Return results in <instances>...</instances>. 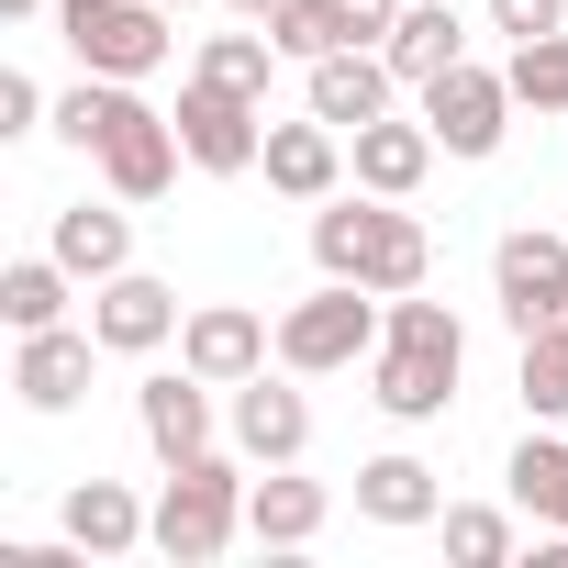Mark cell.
I'll return each mask as SVG.
<instances>
[{"mask_svg":"<svg viewBox=\"0 0 568 568\" xmlns=\"http://www.w3.org/2000/svg\"><path fill=\"white\" fill-rule=\"evenodd\" d=\"M57 134L79 145V156H101V179L123 190V201H156L168 179H179V112H145L134 101V79H79L68 101H57Z\"/></svg>","mask_w":568,"mask_h":568,"instance_id":"obj_1","label":"cell"},{"mask_svg":"<svg viewBox=\"0 0 568 568\" xmlns=\"http://www.w3.org/2000/svg\"><path fill=\"white\" fill-rule=\"evenodd\" d=\"M457 368H468V335H457V313L402 291V302H390V324H379V368H368L379 413H390V424H435V413L457 402Z\"/></svg>","mask_w":568,"mask_h":568,"instance_id":"obj_2","label":"cell"},{"mask_svg":"<svg viewBox=\"0 0 568 568\" xmlns=\"http://www.w3.org/2000/svg\"><path fill=\"white\" fill-rule=\"evenodd\" d=\"M313 256H324V278H368L379 302L424 291V267H435L424 223H413V212H390L379 190H368V201H335V212H313Z\"/></svg>","mask_w":568,"mask_h":568,"instance_id":"obj_3","label":"cell"},{"mask_svg":"<svg viewBox=\"0 0 568 568\" xmlns=\"http://www.w3.org/2000/svg\"><path fill=\"white\" fill-rule=\"evenodd\" d=\"M234 535H245V468H234V457H212V446H201V457H179V468H168V490H156V546H168L179 568H212Z\"/></svg>","mask_w":568,"mask_h":568,"instance_id":"obj_4","label":"cell"},{"mask_svg":"<svg viewBox=\"0 0 568 568\" xmlns=\"http://www.w3.org/2000/svg\"><path fill=\"white\" fill-rule=\"evenodd\" d=\"M57 34H68V57L90 68V79H145V68H168V0H57Z\"/></svg>","mask_w":568,"mask_h":568,"instance_id":"obj_5","label":"cell"},{"mask_svg":"<svg viewBox=\"0 0 568 568\" xmlns=\"http://www.w3.org/2000/svg\"><path fill=\"white\" fill-rule=\"evenodd\" d=\"M368 302H379L368 278H324L313 302H291V313H278V368H291V379L357 368V357L379 346V313H368Z\"/></svg>","mask_w":568,"mask_h":568,"instance_id":"obj_6","label":"cell"},{"mask_svg":"<svg viewBox=\"0 0 568 568\" xmlns=\"http://www.w3.org/2000/svg\"><path fill=\"white\" fill-rule=\"evenodd\" d=\"M179 145H190V168L234 179V168L267 156V112H256L245 90H223V79H190V90H179Z\"/></svg>","mask_w":568,"mask_h":568,"instance_id":"obj_7","label":"cell"},{"mask_svg":"<svg viewBox=\"0 0 568 568\" xmlns=\"http://www.w3.org/2000/svg\"><path fill=\"white\" fill-rule=\"evenodd\" d=\"M490 291H501V313H513V335H535V324H557L568 313V245L557 234H501L490 245Z\"/></svg>","mask_w":568,"mask_h":568,"instance_id":"obj_8","label":"cell"},{"mask_svg":"<svg viewBox=\"0 0 568 568\" xmlns=\"http://www.w3.org/2000/svg\"><path fill=\"white\" fill-rule=\"evenodd\" d=\"M501 112H513V79H490V68H446V79H424V123H435V145L446 156H490L501 145Z\"/></svg>","mask_w":568,"mask_h":568,"instance_id":"obj_9","label":"cell"},{"mask_svg":"<svg viewBox=\"0 0 568 568\" xmlns=\"http://www.w3.org/2000/svg\"><path fill=\"white\" fill-rule=\"evenodd\" d=\"M267 346H278V335H267L256 313H234V302H212V313H190V324H179V368H201L212 390L256 379V368H267Z\"/></svg>","mask_w":568,"mask_h":568,"instance_id":"obj_10","label":"cell"},{"mask_svg":"<svg viewBox=\"0 0 568 568\" xmlns=\"http://www.w3.org/2000/svg\"><path fill=\"white\" fill-rule=\"evenodd\" d=\"M90 335H101L112 357H145V346H168V335H179V291H168V278H145V267H123V278H101Z\"/></svg>","mask_w":568,"mask_h":568,"instance_id":"obj_11","label":"cell"},{"mask_svg":"<svg viewBox=\"0 0 568 568\" xmlns=\"http://www.w3.org/2000/svg\"><path fill=\"white\" fill-rule=\"evenodd\" d=\"M134 413H145V446H156L168 468L212 446V379H201V368H156V379L134 390Z\"/></svg>","mask_w":568,"mask_h":568,"instance_id":"obj_12","label":"cell"},{"mask_svg":"<svg viewBox=\"0 0 568 568\" xmlns=\"http://www.w3.org/2000/svg\"><path fill=\"white\" fill-rule=\"evenodd\" d=\"M390 57H368V45H335V57H313V112L335 123V134H357V123H379L390 112Z\"/></svg>","mask_w":568,"mask_h":568,"instance_id":"obj_13","label":"cell"},{"mask_svg":"<svg viewBox=\"0 0 568 568\" xmlns=\"http://www.w3.org/2000/svg\"><path fill=\"white\" fill-rule=\"evenodd\" d=\"M234 446H245V457H267V468H291V457L313 446L302 390H278L267 368H256V379H234Z\"/></svg>","mask_w":568,"mask_h":568,"instance_id":"obj_14","label":"cell"},{"mask_svg":"<svg viewBox=\"0 0 568 568\" xmlns=\"http://www.w3.org/2000/svg\"><path fill=\"white\" fill-rule=\"evenodd\" d=\"M267 190H291V201H335V179H346V156H335V123L313 112V123H267Z\"/></svg>","mask_w":568,"mask_h":568,"instance_id":"obj_15","label":"cell"},{"mask_svg":"<svg viewBox=\"0 0 568 568\" xmlns=\"http://www.w3.org/2000/svg\"><path fill=\"white\" fill-rule=\"evenodd\" d=\"M424 168H435V123H357V190H379V201H413L424 190Z\"/></svg>","mask_w":568,"mask_h":568,"instance_id":"obj_16","label":"cell"},{"mask_svg":"<svg viewBox=\"0 0 568 568\" xmlns=\"http://www.w3.org/2000/svg\"><path fill=\"white\" fill-rule=\"evenodd\" d=\"M90 346H101V335H68V324L23 335V357H12V390H23L34 413H68V402L90 390Z\"/></svg>","mask_w":568,"mask_h":568,"instance_id":"obj_17","label":"cell"},{"mask_svg":"<svg viewBox=\"0 0 568 568\" xmlns=\"http://www.w3.org/2000/svg\"><path fill=\"white\" fill-rule=\"evenodd\" d=\"M457 45H468V34H457V12H446V0H402V23L379 34L390 79H413V90H424V79H446V68H457Z\"/></svg>","mask_w":568,"mask_h":568,"instance_id":"obj_18","label":"cell"},{"mask_svg":"<svg viewBox=\"0 0 568 568\" xmlns=\"http://www.w3.org/2000/svg\"><path fill=\"white\" fill-rule=\"evenodd\" d=\"M68 535H79V557H134L156 535V513H134V490H112V479H79L68 490Z\"/></svg>","mask_w":568,"mask_h":568,"instance_id":"obj_19","label":"cell"},{"mask_svg":"<svg viewBox=\"0 0 568 568\" xmlns=\"http://www.w3.org/2000/svg\"><path fill=\"white\" fill-rule=\"evenodd\" d=\"M357 513H368V524H435L446 490H435L424 457H368V468H357Z\"/></svg>","mask_w":568,"mask_h":568,"instance_id":"obj_20","label":"cell"},{"mask_svg":"<svg viewBox=\"0 0 568 568\" xmlns=\"http://www.w3.org/2000/svg\"><path fill=\"white\" fill-rule=\"evenodd\" d=\"M245 535H256V546H313V535H324V490L267 468V479L245 490Z\"/></svg>","mask_w":568,"mask_h":568,"instance_id":"obj_21","label":"cell"},{"mask_svg":"<svg viewBox=\"0 0 568 568\" xmlns=\"http://www.w3.org/2000/svg\"><path fill=\"white\" fill-rule=\"evenodd\" d=\"M0 324H12V335L68 324V256H23V267H0Z\"/></svg>","mask_w":568,"mask_h":568,"instance_id":"obj_22","label":"cell"},{"mask_svg":"<svg viewBox=\"0 0 568 568\" xmlns=\"http://www.w3.org/2000/svg\"><path fill=\"white\" fill-rule=\"evenodd\" d=\"M57 256H68V278H123V256H134V234H123V212H57Z\"/></svg>","mask_w":568,"mask_h":568,"instance_id":"obj_23","label":"cell"},{"mask_svg":"<svg viewBox=\"0 0 568 568\" xmlns=\"http://www.w3.org/2000/svg\"><path fill=\"white\" fill-rule=\"evenodd\" d=\"M513 501H524L535 524H557V535H568V446L524 435V446H513Z\"/></svg>","mask_w":568,"mask_h":568,"instance_id":"obj_24","label":"cell"},{"mask_svg":"<svg viewBox=\"0 0 568 568\" xmlns=\"http://www.w3.org/2000/svg\"><path fill=\"white\" fill-rule=\"evenodd\" d=\"M501 79H513V101H535V112H568V23H557V34H524Z\"/></svg>","mask_w":568,"mask_h":568,"instance_id":"obj_25","label":"cell"},{"mask_svg":"<svg viewBox=\"0 0 568 568\" xmlns=\"http://www.w3.org/2000/svg\"><path fill=\"white\" fill-rule=\"evenodd\" d=\"M267 34H278V57H335V45H357L346 34V12H335V0H278V12H267Z\"/></svg>","mask_w":568,"mask_h":568,"instance_id":"obj_26","label":"cell"},{"mask_svg":"<svg viewBox=\"0 0 568 568\" xmlns=\"http://www.w3.org/2000/svg\"><path fill=\"white\" fill-rule=\"evenodd\" d=\"M267 68H278V34H212L190 79H223V90H245V101H267Z\"/></svg>","mask_w":568,"mask_h":568,"instance_id":"obj_27","label":"cell"},{"mask_svg":"<svg viewBox=\"0 0 568 568\" xmlns=\"http://www.w3.org/2000/svg\"><path fill=\"white\" fill-rule=\"evenodd\" d=\"M524 413H568V313L524 335Z\"/></svg>","mask_w":568,"mask_h":568,"instance_id":"obj_28","label":"cell"},{"mask_svg":"<svg viewBox=\"0 0 568 568\" xmlns=\"http://www.w3.org/2000/svg\"><path fill=\"white\" fill-rule=\"evenodd\" d=\"M446 557H457V568H501V557H513V524L479 513V501H457V513H446Z\"/></svg>","mask_w":568,"mask_h":568,"instance_id":"obj_29","label":"cell"},{"mask_svg":"<svg viewBox=\"0 0 568 568\" xmlns=\"http://www.w3.org/2000/svg\"><path fill=\"white\" fill-rule=\"evenodd\" d=\"M490 23L524 45V34H557V23H568V0H490Z\"/></svg>","mask_w":568,"mask_h":568,"instance_id":"obj_30","label":"cell"},{"mask_svg":"<svg viewBox=\"0 0 568 568\" xmlns=\"http://www.w3.org/2000/svg\"><path fill=\"white\" fill-rule=\"evenodd\" d=\"M34 123H45V90L23 68H0V134H34Z\"/></svg>","mask_w":568,"mask_h":568,"instance_id":"obj_31","label":"cell"},{"mask_svg":"<svg viewBox=\"0 0 568 568\" xmlns=\"http://www.w3.org/2000/svg\"><path fill=\"white\" fill-rule=\"evenodd\" d=\"M335 12H346V34L368 45V34H390V23H402V0H335Z\"/></svg>","mask_w":568,"mask_h":568,"instance_id":"obj_32","label":"cell"},{"mask_svg":"<svg viewBox=\"0 0 568 568\" xmlns=\"http://www.w3.org/2000/svg\"><path fill=\"white\" fill-rule=\"evenodd\" d=\"M0 12H23V23H34V12H45V0H0Z\"/></svg>","mask_w":568,"mask_h":568,"instance_id":"obj_33","label":"cell"},{"mask_svg":"<svg viewBox=\"0 0 568 568\" xmlns=\"http://www.w3.org/2000/svg\"><path fill=\"white\" fill-rule=\"evenodd\" d=\"M234 12H256V23H267V12H278V0H234Z\"/></svg>","mask_w":568,"mask_h":568,"instance_id":"obj_34","label":"cell"}]
</instances>
